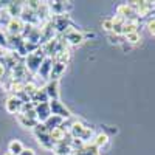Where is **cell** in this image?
Returning <instances> with one entry per match:
<instances>
[{"mask_svg":"<svg viewBox=\"0 0 155 155\" xmlns=\"http://www.w3.org/2000/svg\"><path fill=\"white\" fill-rule=\"evenodd\" d=\"M70 134H71L73 138L82 140L85 144H87V143H92V140H93V137H95L93 129L88 127V126H85L81 120H78L76 116H74V121H73V124H71V127H70Z\"/></svg>","mask_w":155,"mask_h":155,"instance_id":"cell-1","label":"cell"},{"mask_svg":"<svg viewBox=\"0 0 155 155\" xmlns=\"http://www.w3.org/2000/svg\"><path fill=\"white\" fill-rule=\"evenodd\" d=\"M44 59H45V54H44L42 48H39L37 51L28 54L27 58L23 59L25 67H27L28 73L30 74H37V70H39V67H41V64L44 62Z\"/></svg>","mask_w":155,"mask_h":155,"instance_id":"cell-2","label":"cell"},{"mask_svg":"<svg viewBox=\"0 0 155 155\" xmlns=\"http://www.w3.org/2000/svg\"><path fill=\"white\" fill-rule=\"evenodd\" d=\"M61 37L67 42L68 47H78V45H81L85 41V39H84V33L79 31L78 28H74V27H70L64 34H61Z\"/></svg>","mask_w":155,"mask_h":155,"instance_id":"cell-3","label":"cell"},{"mask_svg":"<svg viewBox=\"0 0 155 155\" xmlns=\"http://www.w3.org/2000/svg\"><path fill=\"white\" fill-rule=\"evenodd\" d=\"M51 23H53V27L58 33V36L64 34L70 27H73L71 25V19L68 14H62V16H51Z\"/></svg>","mask_w":155,"mask_h":155,"instance_id":"cell-4","label":"cell"},{"mask_svg":"<svg viewBox=\"0 0 155 155\" xmlns=\"http://www.w3.org/2000/svg\"><path fill=\"white\" fill-rule=\"evenodd\" d=\"M50 109H51V115L61 116V118H64V120H68V118L73 116L70 109L64 104V102H61L59 99H51L50 101Z\"/></svg>","mask_w":155,"mask_h":155,"instance_id":"cell-5","label":"cell"},{"mask_svg":"<svg viewBox=\"0 0 155 155\" xmlns=\"http://www.w3.org/2000/svg\"><path fill=\"white\" fill-rule=\"evenodd\" d=\"M8 74H9V81H23V82H27V76L30 73H28L27 67H25V62H20Z\"/></svg>","mask_w":155,"mask_h":155,"instance_id":"cell-6","label":"cell"},{"mask_svg":"<svg viewBox=\"0 0 155 155\" xmlns=\"http://www.w3.org/2000/svg\"><path fill=\"white\" fill-rule=\"evenodd\" d=\"M116 16H121L126 20H140L135 9L129 3H123V5H120L118 8H116Z\"/></svg>","mask_w":155,"mask_h":155,"instance_id":"cell-7","label":"cell"},{"mask_svg":"<svg viewBox=\"0 0 155 155\" xmlns=\"http://www.w3.org/2000/svg\"><path fill=\"white\" fill-rule=\"evenodd\" d=\"M22 106H23V104H22V101L17 99L14 95H11V96L6 99V102H5V109H6V112L11 113V115H17V113H20Z\"/></svg>","mask_w":155,"mask_h":155,"instance_id":"cell-8","label":"cell"},{"mask_svg":"<svg viewBox=\"0 0 155 155\" xmlns=\"http://www.w3.org/2000/svg\"><path fill=\"white\" fill-rule=\"evenodd\" d=\"M34 137H36L39 146H41L42 149H45V150H54L56 144L53 143V140L50 138V132H47V134H34Z\"/></svg>","mask_w":155,"mask_h":155,"instance_id":"cell-9","label":"cell"},{"mask_svg":"<svg viewBox=\"0 0 155 155\" xmlns=\"http://www.w3.org/2000/svg\"><path fill=\"white\" fill-rule=\"evenodd\" d=\"M36 113H37V121L45 123L51 116V109L50 102H42V104H36Z\"/></svg>","mask_w":155,"mask_h":155,"instance_id":"cell-10","label":"cell"},{"mask_svg":"<svg viewBox=\"0 0 155 155\" xmlns=\"http://www.w3.org/2000/svg\"><path fill=\"white\" fill-rule=\"evenodd\" d=\"M23 27H25V23L20 20V17H17V19H11L8 22L5 30H6V34H17V36H20L22 31H23Z\"/></svg>","mask_w":155,"mask_h":155,"instance_id":"cell-11","label":"cell"},{"mask_svg":"<svg viewBox=\"0 0 155 155\" xmlns=\"http://www.w3.org/2000/svg\"><path fill=\"white\" fill-rule=\"evenodd\" d=\"M53 64H54V61L51 58H45L37 70V76H41L42 79H50V73H51V68H53Z\"/></svg>","mask_w":155,"mask_h":155,"instance_id":"cell-12","label":"cell"},{"mask_svg":"<svg viewBox=\"0 0 155 155\" xmlns=\"http://www.w3.org/2000/svg\"><path fill=\"white\" fill-rule=\"evenodd\" d=\"M65 70H67V64H62V62H56L54 61L48 81H59L61 78H62V74L65 73Z\"/></svg>","mask_w":155,"mask_h":155,"instance_id":"cell-13","label":"cell"},{"mask_svg":"<svg viewBox=\"0 0 155 155\" xmlns=\"http://www.w3.org/2000/svg\"><path fill=\"white\" fill-rule=\"evenodd\" d=\"M44 90L48 95L50 101L51 99H59V81H48L44 85Z\"/></svg>","mask_w":155,"mask_h":155,"instance_id":"cell-14","label":"cell"},{"mask_svg":"<svg viewBox=\"0 0 155 155\" xmlns=\"http://www.w3.org/2000/svg\"><path fill=\"white\" fill-rule=\"evenodd\" d=\"M22 9H23V2H8L6 3V11L12 19L20 17Z\"/></svg>","mask_w":155,"mask_h":155,"instance_id":"cell-15","label":"cell"},{"mask_svg":"<svg viewBox=\"0 0 155 155\" xmlns=\"http://www.w3.org/2000/svg\"><path fill=\"white\" fill-rule=\"evenodd\" d=\"M16 118H17V123H19L23 129H30V130H33V129L39 124L37 120H31V118H28V116H25L23 113H17Z\"/></svg>","mask_w":155,"mask_h":155,"instance_id":"cell-16","label":"cell"},{"mask_svg":"<svg viewBox=\"0 0 155 155\" xmlns=\"http://www.w3.org/2000/svg\"><path fill=\"white\" fill-rule=\"evenodd\" d=\"M6 39H8V50H12V51H16L25 44L23 37L17 34H6Z\"/></svg>","mask_w":155,"mask_h":155,"instance_id":"cell-17","label":"cell"},{"mask_svg":"<svg viewBox=\"0 0 155 155\" xmlns=\"http://www.w3.org/2000/svg\"><path fill=\"white\" fill-rule=\"evenodd\" d=\"M71 155H101V152H99L98 147H95L93 143H87L82 149H79V150H73Z\"/></svg>","mask_w":155,"mask_h":155,"instance_id":"cell-18","label":"cell"},{"mask_svg":"<svg viewBox=\"0 0 155 155\" xmlns=\"http://www.w3.org/2000/svg\"><path fill=\"white\" fill-rule=\"evenodd\" d=\"M92 143L95 144V147H98L99 150L102 147H106L109 144V135L106 132H99V134H95L93 140H92Z\"/></svg>","mask_w":155,"mask_h":155,"instance_id":"cell-19","label":"cell"},{"mask_svg":"<svg viewBox=\"0 0 155 155\" xmlns=\"http://www.w3.org/2000/svg\"><path fill=\"white\" fill-rule=\"evenodd\" d=\"M68 132H65L62 127H56V129H53V130L50 132V138L53 140L54 144H59V143H62V141H64V138H65Z\"/></svg>","mask_w":155,"mask_h":155,"instance_id":"cell-20","label":"cell"},{"mask_svg":"<svg viewBox=\"0 0 155 155\" xmlns=\"http://www.w3.org/2000/svg\"><path fill=\"white\" fill-rule=\"evenodd\" d=\"M23 149H25V146L20 140H11L8 144V152L12 155H20L23 152Z\"/></svg>","mask_w":155,"mask_h":155,"instance_id":"cell-21","label":"cell"},{"mask_svg":"<svg viewBox=\"0 0 155 155\" xmlns=\"http://www.w3.org/2000/svg\"><path fill=\"white\" fill-rule=\"evenodd\" d=\"M62 123H64V118H61V116H56V115H51L50 118L44 123V124H45V127L48 129V132H51L53 129L61 127V126H62Z\"/></svg>","mask_w":155,"mask_h":155,"instance_id":"cell-22","label":"cell"},{"mask_svg":"<svg viewBox=\"0 0 155 155\" xmlns=\"http://www.w3.org/2000/svg\"><path fill=\"white\" fill-rule=\"evenodd\" d=\"M6 88H8V92H11L12 95H17V93L23 92L25 82L23 81H9L8 85H6Z\"/></svg>","mask_w":155,"mask_h":155,"instance_id":"cell-23","label":"cell"},{"mask_svg":"<svg viewBox=\"0 0 155 155\" xmlns=\"http://www.w3.org/2000/svg\"><path fill=\"white\" fill-rule=\"evenodd\" d=\"M31 101L34 102V104H42V102H50V98H48V95L45 93L44 87H42V88L39 87V90L36 92V95L31 98Z\"/></svg>","mask_w":155,"mask_h":155,"instance_id":"cell-24","label":"cell"},{"mask_svg":"<svg viewBox=\"0 0 155 155\" xmlns=\"http://www.w3.org/2000/svg\"><path fill=\"white\" fill-rule=\"evenodd\" d=\"M37 90H39V85H37L34 81H27V82H25V88H23V92L27 93L30 98H33V96L36 95Z\"/></svg>","mask_w":155,"mask_h":155,"instance_id":"cell-25","label":"cell"},{"mask_svg":"<svg viewBox=\"0 0 155 155\" xmlns=\"http://www.w3.org/2000/svg\"><path fill=\"white\" fill-rule=\"evenodd\" d=\"M124 37V42L129 44V45H137L141 42V34L140 31L138 33H130V34H127V36H123Z\"/></svg>","mask_w":155,"mask_h":155,"instance_id":"cell-26","label":"cell"},{"mask_svg":"<svg viewBox=\"0 0 155 155\" xmlns=\"http://www.w3.org/2000/svg\"><path fill=\"white\" fill-rule=\"evenodd\" d=\"M53 152L54 153H61V155H71L73 149L70 146H67V144H64V143H59V144L54 146V150Z\"/></svg>","mask_w":155,"mask_h":155,"instance_id":"cell-27","label":"cell"},{"mask_svg":"<svg viewBox=\"0 0 155 155\" xmlns=\"http://www.w3.org/2000/svg\"><path fill=\"white\" fill-rule=\"evenodd\" d=\"M25 5H27L31 11H34V12H37L39 9L42 8V5H44V2H39V0H28V2H25Z\"/></svg>","mask_w":155,"mask_h":155,"instance_id":"cell-28","label":"cell"},{"mask_svg":"<svg viewBox=\"0 0 155 155\" xmlns=\"http://www.w3.org/2000/svg\"><path fill=\"white\" fill-rule=\"evenodd\" d=\"M101 25H102V28H104V31H107V33H112L113 31V20H112V17L104 19V20L101 22Z\"/></svg>","mask_w":155,"mask_h":155,"instance_id":"cell-29","label":"cell"},{"mask_svg":"<svg viewBox=\"0 0 155 155\" xmlns=\"http://www.w3.org/2000/svg\"><path fill=\"white\" fill-rule=\"evenodd\" d=\"M47 132H48V129L45 127L44 123H39V124L33 129V134H47Z\"/></svg>","mask_w":155,"mask_h":155,"instance_id":"cell-30","label":"cell"},{"mask_svg":"<svg viewBox=\"0 0 155 155\" xmlns=\"http://www.w3.org/2000/svg\"><path fill=\"white\" fill-rule=\"evenodd\" d=\"M6 74H8L6 67L3 65L2 62H0V84H3V82H5V78H6Z\"/></svg>","mask_w":155,"mask_h":155,"instance_id":"cell-31","label":"cell"},{"mask_svg":"<svg viewBox=\"0 0 155 155\" xmlns=\"http://www.w3.org/2000/svg\"><path fill=\"white\" fill-rule=\"evenodd\" d=\"M147 30H149V33L152 36H155V17H152V19L147 20Z\"/></svg>","mask_w":155,"mask_h":155,"instance_id":"cell-32","label":"cell"},{"mask_svg":"<svg viewBox=\"0 0 155 155\" xmlns=\"http://www.w3.org/2000/svg\"><path fill=\"white\" fill-rule=\"evenodd\" d=\"M0 47L8 48V39H6V33L0 31Z\"/></svg>","mask_w":155,"mask_h":155,"instance_id":"cell-33","label":"cell"},{"mask_svg":"<svg viewBox=\"0 0 155 155\" xmlns=\"http://www.w3.org/2000/svg\"><path fill=\"white\" fill-rule=\"evenodd\" d=\"M6 53H8V48H3V47H0V62H3V59H5Z\"/></svg>","mask_w":155,"mask_h":155,"instance_id":"cell-34","label":"cell"},{"mask_svg":"<svg viewBox=\"0 0 155 155\" xmlns=\"http://www.w3.org/2000/svg\"><path fill=\"white\" fill-rule=\"evenodd\" d=\"M20 155H36V152H34L33 149H30V147H25L23 152H22Z\"/></svg>","mask_w":155,"mask_h":155,"instance_id":"cell-35","label":"cell"},{"mask_svg":"<svg viewBox=\"0 0 155 155\" xmlns=\"http://www.w3.org/2000/svg\"><path fill=\"white\" fill-rule=\"evenodd\" d=\"M95 37V33H84V39L87 41V39H93Z\"/></svg>","mask_w":155,"mask_h":155,"instance_id":"cell-36","label":"cell"},{"mask_svg":"<svg viewBox=\"0 0 155 155\" xmlns=\"http://www.w3.org/2000/svg\"><path fill=\"white\" fill-rule=\"evenodd\" d=\"M3 155H12V153H9V152H5V153H3Z\"/></svg>","mask_w":155,"mask_h":155,"instance_id":"cell-37","label":"cell"},{"mask_svg":"<svg viewBox=\"0 0 155 155\" xmlns=\"http://www.w3.org/2000/svg\"><path fill=\"white\" fill-rule=\"evenodd\" d=\"M53 155H61V153H53Z\"/></svg>","mask_w":155,"mask_h":155,"instance_id":"cell-38","label":"cell"}]
</instances>
